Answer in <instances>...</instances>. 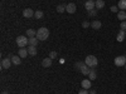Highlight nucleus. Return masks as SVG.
<instances>
[{"label": "nucleus", "mask_w": 126, "mask_h": 94, "mask_svg": "<svg viewBox=\"0 0 126 94\" xmlns=\"http://www.w3.org/2000/svg\"><path fill=\"white\" fill-rule=\"evenodd\" d=\"M37 38H38V40H40V41H44V40H47L48 38H49V30H48V28H39L38 30H37Z\"/></svg>", "instance_id": "f257e3e1"}, {"label": "nucleus", "mask_w": 126, "mask_h": 94, "mask_svg": "<svg viewBox=\"0 0 126 94\" xmlns=\"http://www.w3.org/2000/svg\"><path fill=\"white\" fill-rule=\"evenodd\" d=\"M85 63H86V65H88L90 68H94V67L98 65V60H97V58L94 55H87L86 59H85Z\"/></svg>", "instance_id": "f03ea898"}, {"label": "nucleus", "mask_w": 126, "mask_h": 94, "mask_svg": "<svg viewBox=\"0 0 126 94\" xmlns=\"http://www.w3.org/2000/svg\"><path fill=\"white\" fill-rule=\"evenodd\" d=\"M16 44L19 48H25L27 45H29V38L24 36V35H20L16 38Z\"/></svg>", "instance_id": "7ed1b4c3"}, {"label": "nucleus", "mask_w": 126, "mask_h": 94, "mask_svg": "<svg viewBox=\"0 0 126 94\" xmlns=\"http://www.w3.org/2000/svg\"><path fill=\"white\" fill-rule=\"evenodd\" d=\"M113 63H115V65H116V67H125V64H126V57L125 55H119V57L115 58Z\"/></svg>", "instance_id": "20e7f679"}, {"label": "nucleus", "mask_w": 126, "mask_h": 94, "mask_svg": "<svg viewBox=\"0 0 126 94\" xmlns=\"http://www.w3.org/2000/svg\"><path fill=\"white\" fill-rule=\"evenodd\" d=\"M12 63H13V61H12V59H10V58H8V57L4 58V59L1 60V68H3V69H9L10 67H12Z\"/></svg>", "instance_id": "39448f33"}, {"label": "nucleus", "mask_w": 126, "mask_h": 94, "mask_svg": "<svg viewBox=\"0 0 126 94\" xmlns=\"http://www.w3.org/2000/svg\"><path fill=\"white\" fill-rule=\"evenodd\" d=\"M34 13L35 12H33V9H30V8H27V9H24L23 10V16L24 18H34Z\"/></svg>", "instance_id": "423d86ee"}, {"label": "nucleus", "mask_w": 126, "mask_h": 94, "mask_svg": "<svg viewBox=\"0 0 126 94\" xmlns=\"http://www.w3.org/2000/svg\"><path fill=\"white\" fill-rule=\"evenodd\" d=\"M85 8L87 9V12L96 9V1H93V0H87V1L85 3Z\"/></svg>", "instance_id": "0eeeda50"}, {"label": "nucleus", "mask_w": 126, "mask_h": 94, "mask_svg": "<svg viewBox=\"0 0 126 94\" xmlns=\"http://www.w3.org/2000/svg\"><path fill=\"white\" fill-rule=\"evenodd\" d=\"M76 10H77L76 4L69 3V4H67V5H66V12H67L68 14H73V13H76Z\"/></svg>", "instance_id": "6e6552de"}, {"label": "nucleus", "mask_w": 126, "mask_h": 94, "mask_svg": "<svg viewBox=\"0 0 126 94\" xmlns=\"http://www.w3.org/2000/svg\"><path fill=\"white\" fill-rule=\"evenodd\" d=\"M52 60H53V59H50L49 57L44 58L43 60H42V65H43V68H49L52 65Z\"/></svg>", "instance_id": "1a4fd4ad"}, {"label": "nucleus", "mask_w": 126, "mask_h": 94, "mask_svg": "<svg viewBox=\"0 0 126 94\" xmlns=\"http://www.w3.org/2000/svg\"><path fill=\"white\" fill-rule=\"evenodd\" d=\"M101 26H102V24H101L100 20H93V22L91 23V28H92V29H94V30L101 29Z\"/></svg>", "instance_id": "9d476101"}, {"label": "nucleus", "mask_w": 126, "mask_h": 94, "mask_svg": "<svg viewBox=\"0 0 126 94\" xmlns=\"http://www.w3.org/2000/svg\"><path fill=\"white\" fill-rule=\"evenodd\" d=\"M81 85H82V88L83 89H90L91 88V80L90 79H83L82 80V83H81Z\"/></svg>", "instance_id": "9b49d317"}, {"label": "nucleus", "mask_w": 126, "mask_h": 94, "mask_svg": "<svg viewBox=\"0 0 126 94\" xmlns=\"http://www.w3.org/2000/svg\"><path fill=\"white\" fill-rule=\"evenodd\" d=\"M117 41H122L124 39H126V31L125 30H121L120 29V31H119V34H117Z\"/></svg>", "instance_id": "f8f14e48"}, {"label": "nucleus", "mask_w": 126, "mask_h": 94, "mask_svg": "<svg viewBox=\"0 0 126 94\" xmlns=\"http://www.w3.org/2000/svg\"><path fill=\"white\" fill-rule=\"evenodd\" d=\"M28 54L32 55V57L37 55V48L33 47V45H29V47H28Z\"/></svg>", "instance_id": "ddd939ff"}, {"label": "nucleus", "mask_w": 126, "mask_h": 94, "mask_svg": "<svg viewBox=\"0 0 126 94\" xmlns=\"http://www.w3.org/2000/svg\"><path fill=\"white\" fill-rule=\"evenodd\" d=\"M79 71L82 73L83 75H88V74H90V71H91V69H90V67H88V65H86V64H85V65H83V67L81 68V70H79Z\"/></svg>", "instance_id": "4468645a"}, {"label": "nucleus", "mask_w": 126, "mask_h": 94, "mask_svg": "<svg viewBox=\"0 0 126 94\" xmlns=\"http://www.w3.org/2000/svg\"><path fill=\"white\" fill-rule=\"evenodd\" d=\"M88 78L90 80H94L97 78V73H96V69L94 68H91V71H90V74H88Z\"/></svg>", "instance_id": "2eb2a0df"}, {"label": "nucleus", "mask_w": 126, "mask_h": 94, "mask_svg": "<svg viewBox=\"0 0 126 94\" xmlns=\"http://www.w3.org/2000/svg\"><path fill=\"white\" fill-rule=\"evenodd\" d=\"M18 54H19L20 58H25V57H28V49H25V48H20Z\"/></svg>", "instance_id": "dca6fc26"}, {"label": "nucleus", "mask_w": 126, "mask_h": 94, "mask_svg": "<svg viewBox=\"0 0 126 94\" xmlns=\"http://www.w3.org/2000/svg\"><path fill=\"white\" fill-rule=\"evenodd\" d=\"M117 18H119V20H121V22H125L126 20V12L125 10H121V12L117 13Z\"/></svg>", "instance_id": "f3484780"}, {"label": "nucleus", "mask_w": 126, "mask_h": 94, "mask_svg": "<svg viewBox=\"0 0 126 94\" xmlns=\"http://www.w3.org/2000/svg\"><path fill=\"white\" fill-rule=\"evenodd\" d=\"M12 61H13V64L19 65L20 63H22V59H20V57H18V55H13L12 57Z\"/></svg>", "instance_id": "a211bd4d"}, {"label": "nucleus", "mask_w": 126, "mask_h": 94, "mask_svg": "<svg viewBox=\"0 0 126 94\" xmlns=\"http://www.w3.org/2000/svg\"><path fill=\"white\" fill-rule=\"evenodd\" d=\"M27 35H28V38H34V36H37V31L34 29H28Z\"/></svg>", "instance_id": "6ab92c4d"}, {"label": "nucleus", "mask_w": 126, "mask_h": 94, "mask_svg": "<svg viewBox=\"0 0 126 94\" xmlns=\"http://www.w3.org/2000/svg\"><path fill=\"white\" fill-rule=\"evenodd\" d=\"M103 6H105V1H103V0H96V9L101 10V9H103Z\"/></svg>", "instance_id": "aec40b11"}, {"label": "nucleus", "mask_w": 126, "mask_h": 94, "mask_svg": "<svg viewBox=\"0 0 126 94\" xmlns=\"http://www.w3.org/2000/svg\"><path fill=\"white\" fill-rule=\"evenodd\" d=\"M117 8L121 9V10H126V0H120Z\"/></svg>", "instance_id": "412c9836"}, {"label": "nucleus", "mask_w": 126, "mask_h": 94, "mask_svg": "<svg viewBox=\"0 0 126 94\" xmlns=\"http://www.w3.org/2000/svg\"><path fill=\"white\" fill-rule=\"evenodd\" d=\"M37 44H38V38H37V36H34V38H29V45L35 47Z\"/></svg>", "instance_id": "4be33fe9"}, {"label": "nucleus", "mask_w": 126, "mask_h": 94, "mask_svg": "<svg viewBox=\"0 0 126 94\" xmlns=\"http://www.w3.org/2000/svg\"><path fill=\"white\" fill-rule=\"evenodd\" d=\"M34 18L35 19H42L43 18V12H42V10H37V12L34 13Z\"/></svg>", "instance_id": "5701e85b"}, {"label": "nucleus", "mask_w": 126, "mask_h": 94, "mask_svg": "<svg viewBox=\"0 0 126 94\" xmlns=\"http://www.w3.org/2000/svg\"><path fill=\"white\" fill-rule=\"evenodd\" d=\"M57 12H58V13L66 12V5H64V4H59V5L57 6Z\"/></svg>", "instance_id": "b1692460"}, {"label": "nucleus", "mask_w": 126, "mask_h": 94, "mask_svg": "<svg viewBox=\"0 0 126 94\" xmlns=\"http://www.w3.org/2000/svg\"><path fill=\"white\" fill-rule=\"evenodd\" d=\"M85 64H86V63H83V61H77L76 64H75V68H76L77 70H81V68L85 65Z\"/></svg>", "instance_id": "393cba45"}, {"label": "nucleus", "mask_w": 126, "mask_h": 94, "mask_svg": "<svg viewBox=\"0 0 126 94\" xmlns=\"http://www.w3.org/2000/svg\"><path fill=\"white\" fill-rule=\"evenodd\" d=\"M96 14H97V10L96 9L90 10V12H88V16H96Z\"/></svg>", "instance_id": "a878e982"}, {"label": "nucleus", "mask_w": 126, "mask_h": 94, "mask_svg": "<svg viewBox=\"0 0 126 94\" xmlns=\"http://www.w3.org/2000/svg\"><path fill=\"white\" fill-rule=\"evenodd\" d=\"M49 58H50V59L57 58V51H50V53H49Z\"/></svg>", "instance_id": "bb28decb"}, {"label": "nucleus", "mask_w": 126, "mask_h": 94, "mask_svg": "<svg viewBox=\"0 0 126 94\" xmlns=\"http://www.w3.org/2000/svg\"><path fill=\"white\" fill-rule=\"evenodd\" d=\"M111 12H112V13H119V8H117L116 5H112V6H111Z\"/></svg>", "instance_id": "cd10ccee"}, {"label": "nucleus", "mask_w": 126, "mask_h": 94, "mask_svg": "<svg viewBox=\"0 0 126 94\" xmlns=\"http://www.w3.org/2000/svg\"><path fill=\"white\" fill-rule=\"evenodd\" d=\"M88 26H91V24L87 22V20H86V22H83V23H82V28H88Z\"/></svg>", "instance_id": "c85d7f7f"}, {"label": "nucleus", "mask_w": 126, "mask_h": 94, "mask_svg": "<svg viewBox=\"0 0 126 94\" xmlns=\"http://www.w3.org/2000/svg\"><path fill=\"white\" fill-rule=\"evenodd\" d=\"M120 28H121V30H125V31H126V20H125V22H122V23H121Z\"/></svg>", "instance_id": "c756f323"}, {"label": "nucleus", "mask_w": 126, "mask_h": 94, "mask_svg": "<svg viewBox=\"0 0 126 94\" xmlns=\"http://www.w3.org/2000/svg\"><path fill=\"white\" fill-rule=\"evenodd\" d=\"M78 94H90V93H88V90H87V89H83V88H82V89L78 92Z\"/></svg>", "instance_id": "7c9ffc66"}, {"label": "nucleus", "mask_w": 126, "mask_h": 94, "mask_svg": "<svg viewBox=\"0 0 126 94\" xmlns=\"http://www.w3.org/2000/svg\"><path fill=\"white\" fill-rule=\"evenodd\" d=\"M88 93H90V94H96V90H94V89H91Z\"/></svg>", "instance_id": "2f4dec72"}, {"label": "nucleus", "mask_w": 126, "mask_h": 94, "mask_svg": "<svg viewBox=\"0 0 126 94\" xmlns=\"http://www.w3.org/2000/svg\"><path fill=\"white\" fill-rule=\"evenodd\" d=\"M1 94H9V93H8V92H3Z\"/></svg>", "instance_id": "473e14b6"}, {"label": "nucleus", "mask_w": 126, "mask_h": 94, "mask_svg": "<svg viewBox=\"0 0 126 94\" xmlns=\"http://www.w3.org/2000/svg\"><path fill=\"white\" fill-rule=\"evenodd\" d=\"M125 69H126V64H125Z\"/></svg>", "instance_id": "72a5a7b5"}, {"label": "nucleus", "mask_w": 126, "mask_h": 94, "mask_svg": "<svg viewBox=\"0 0 126 94\" xmlns=\"http://www.w3.org/2000/svg\"><path fill=\"white\" fill-rule=\"evenodd\" d=\"M125 57H126V55H125Z\"/></svg>", "instance_id": "f704fd0d"}]
</instances>
